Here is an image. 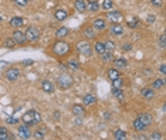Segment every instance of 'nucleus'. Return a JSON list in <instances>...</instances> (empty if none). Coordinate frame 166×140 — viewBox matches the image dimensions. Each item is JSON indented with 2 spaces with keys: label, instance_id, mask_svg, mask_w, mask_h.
<instances>
[{
  "label": "nucleus",
  "instance_id": "f3484780",
  "mask_svg": "<svg viewBox=\"0 0 166 140\" xmlns=\"http://www.w3.org/2000/svg\"><path fill=\"white\" fill-rule=\"evenodd\" d=\"M23 24H24V19L23 17H13L10 20V25L14 27V28H20Z\"/></svg>",
  "mask_w": 166,
  "mask_h": 140
},
{
  "label": "nucleus",
  "instance_id": "dca6fc26",
  "mask_svg": "<svg viewBox=\"0 0 166 140\" xmlns=\"http://www.w3.org/2000/svg\"><path fill=\"white\" fill-rule=\"evenodd\" d=\"M114 67L116 70H124V68H127L128 67L127 59H124V58H116L114 61Z\"/></svg>",
  "mask_w": 166,
  "mask_h": 140
},
{
  "label": "nucleus",
  "instance_id": "4468645a",
  "mask_svg": "<svg viewBox=\"0 0 166 140\" xmlns=\"http://www.w3.org/2000/svg\"><path fill=\"white\" fill-rule=\"evenodd\" d=\"M138 118H139L140 120H142V123H143V125H145L146 127L151 126V125H152V122H153V118L149 113H140Z\"/></svg>",
  "mask_w": 166,
  "mask_h": 140
},
{
  "label": "nucleus",
  "instance_id": "2f4dec72",
  "mask_svg": "<svg viewBox=\"0 0 166 140\" xmlns=\"http://www.w3.org/2000/svg\"><path fill=\"white\" fill-rule=\"evenodd\" d=\"M114 137L116 140H124V139H127V133H125L124 130H116L114 134Z\"/></svg>",
  "mask_w": 166,
  "mask_h": 140
},
{
  "label": "nucleus",
  "instance_id": "f257e3e1",
  "mask_svg": "<svg viewBox=\"0 0 166 140\" xmlns=\"http://www.w3.org/2000/svg\"><path fill=\"white\" fill-rule=\"evenodd\" d=\"M68 51H70V44L65 43V41L58 40V41H56V43L53 44V52H54L57 57H64L65 54H68Z\"/></svg>",
  "mask_w": 166,
  "mask_h": 140
},
{
  "label": "nucleus",
  "instance_id": "b1692460",
  "mask_svg": "<svg viewBox=\"0 0 166 140\" xmlns=\"http://www.w3.org/2000/svg\"><path fill=\"white\" fill-rule=\"evenodd\" d=\"M83 101H84V105H94V103L97 102V98L94 95H91V94H89V95L84 96Z\"/></svg>",
  "mask_w": 166,
  "mask_h": 140
},
{
  "label": "nucleus",
  "instance_id": "864d4df0",
  "mask_svg": "<svg viewBox=\"0 0 166 140\" xmlns=\"http://www.w3.org/2000/svg\"><path fill=\"white\" fill-rule=\"evenodd\" d=\"M0 21H1V17H0Z\"/></svg>",
  "mask_w": 166,
  "mask_h": 140
},
{
  "label": "nucleus",
  "instance_id": "0eeeda50",
  "mask_svg": "<svg viewBox=\"0 0 166 140\" xmlns=\"http://www.w3.org/2000/svg\"><path fill=\"white\" fill-rule=\"evenodd\" d=\"M92 28L95 30L97 33H101L107 28V21L104 19H95L92 21Z\"/></svg>",
  "mask_w": 166,
  "mask_h": 140
},
{
  "label": "nucleus",
  "instance_id": "6e6552de",
  "mask_svg": "<svg viewBox=\"0 0 166 140\" xmlns=\"http://www.w3.org/2000/svg\"><path fill=\"white\" fill-rule=\"evenodd\" d=\"M21 120H23V123L29 125V126H36V123H34V110L26 112L23 115V118H21Z\"/></svg>",
  "mask_w": 166,
  "mask_h": 140
},
{
  "label": "nucleus",
  "instance_id": "603ef678",
  "mask_svg": "<svg viewBox=\"0 0 166 140\" xmlns=\"http://www.w3.org/2000/svg\"><path fill=\"white\" fill-rule=\"evenodd\" d=\"M4 132H7V130L4 129V127H1V126H0V134H1V133H4Z\"/></svg>",
  "mask_w": 166,
  "mask_h": 140
},
{
  "label": "nucleus",
  "instance_id": "2eb2a0df",
  "mask_svg": "<svg viewBox=\"0 0 166 140\" xmlns=\"http://www.w3.org/2000/svg\"><path fill=\"white\" fill-rule=\"evenodd\" d=\"M72 113H74V116L83 118V116H85V108L83 105H74L72 106Z\"/></svg>",
  "mask_w": 166,
  "mask_h": 140
},
{
  "label": "nucleus",
  "instance_id": "4c0bfd02",
  "mask_svg": "<svg viewBox=\"0 0 166 140\" xmlns=\"http://www.w3.org/2000/svg\"><path fill=\"white\" fill-rule=\"evenodd\" d=\"M149 139L151 140H160L162 139V134H160L159 132H152V134L149 136Z\"/></svg>",
  "mask_w": 166,
  "mask_h": 140
},
{
  "label": "nucleus",
  "instance_id": "de8ad7c7",
  "mask_svg": "<svg viewBox=\"0 0 166 140\" xmlns=\"http://www.w3.org/2000/svg\"><path fill=\"white\" fill-rule=\"evenodd\" d=\"M159 71H160V72H162V74H163V75H165V74H166V65H165V64H162V65H160Z\"/></svg>",
  "mask_w": 166,
  "mask_h": 140
},
{
  "label": "nucleus",
  "instance_id": "3c124183",
  "mask_svg": "<svg viewBox=\"0 0 166 140\" xmlns=\"http://www.w3.org/2000/svg\"><path fill=\"white\" fill-rule=\"evenodd\" d=\"M148 21H149V23H153V21H155V16H149V17H148Z\"/></svg>",
  "mask_w": 166,
  "mask_h": 140
},
{
  "label": "nucleus",
  "instance_id": "412c9836",
  "mask_svg": "<svg viewBox=\"0 0 166 140\" xmlns=\"http://www.w3.org/2000/svg\"><path fill=\"white\" fill-rule=\"evenodd\" d=\"M132 125H134V129L136 130V132H142V130H146V126H145V125L142 123V120H140L139 118H136V119L134 120V123H132Z\"/></svg>",
  "mask_w": 166,
  "mask_h": 140
},
{
  "label": "nucleus",
  "instance_id": "f8f14e48",
  "mask_svg": "<svg viewBox=\"0 0 166 140\" xmlns=\"http://www.w3.org/2000/svg\"><path fill=\"white\" fill-rule=\"evenodd\" d=\"M140 95L143 96L145 99L151 101V99H153V96H155V89H152L151 86H145V88L140 91Z\"/></svg>",
  "mask_w": 166,
  "mask_h": 140
},
{
  "label": "nucleus",
  "instance_id": "c85d7f7f",
  "mask_svg": "<svg viewBox=\"0 0 166 140\" xmlns=\"http://www.w3.org/2000/svg\"><path fill=\"white\" fill-rule=\"evenodd\" d=\"M163 85H165L163 79H156V81H153L152 82V86H151V88L152 89H162L163 88Z\"/></svg>",
  "mask_w": 166,
  "mask_h": 140
},
{
  "label": "nucleus",
  "instance_id": "79ce46f5",
  "mask_svg": "<svg viewBox=\"0 0 166 140\" xmlns=\"http://www.w3.org/2000/svg\"><path fill=\"white\" fill-rule=\"evenodd\" d=\"M151 3H152V6H155V7H162V4H163L162 0H151Z\"/></svg>",
  "mask_w": 166,
  "mask_h": 140
},
{
  "label": "nucleus",
  "instance_id": "20e7f679",
  "mask_svg": "<svg viewBox=\"0 0 166 140\" xmlns=\"http://www.w3.org/2000/svg\"><path fill=\"white\" fill-rule=\"evenodd\" d=\"M72 76L68 75V74H60L57 78V83H58V86L61 89H68L72 86Z\"/></svg>",
  "mask_w": 166,
  "mask_h": 140
},
{
  "label": "nucleus",
  "instance_id": "cd10ccee",
  "mask_svg": "<svg viewBox=\"0 0 166 140\" xmlns=\"http://www.w3.org/2000/svg\"><path fill=\"white\" fill-rule=\"evenodd\" d=\"M67 67H68V68H71V70L77 71L78 68H80V62H78L77 59H70V61L67 62Z\"/></svg>",
  "mask_w": 166,
  "mask_h": 140
},
{
  "label": "nucleus",
  "instance_id": "49530a36",
  "mask_svg": "<svg viewBox=\"0 0 166 140\" xmlns=\"http://www.w3.org/2000/svg\"><path fill=\"white\" fill-rule=\"evenodd\" d=\"M124 50H125V51H131V50H132V44L127 43V44L124 45Z\"/></svg>",
  "mask_w": 166,
  "mask_h": 140
},
{
  "label": "nucleus",
  "instance_id": "a878e982",
  "mask_svg": "<svg viewBox=\"0 0 166 140\" xmlns=\"http://www.w3.org/2000/svg\"><path fill=\"white\" fill-rule=\"evenodd\" d=\"M68 31H70V30H68L67 27H61V28H58V30H57V33H56V37H57V38L65 37V36L68 34Z\"/></svg>",
  "mask_w": 166,
  "mask_h": 140
},
{
  "label": "nucleus",
  "instance_id": "f03ea898",
  "mask_svg": "<svg viewBox=\"0 0 166 140\" xmlns=\"http://www.w3.org/2000/svg\"><path fill=\"white\" fill-rule=\"evenodd\" d=\"M77 47V51L84 55V57H91V54H92V45L89 43V40H81V41H78L75 44Z\"/></svg>",
  "mask_w": 166,
  "mask_h": 140
},
{
  "label": "nucleus",
  "instance_id": "aec40b11",
  "mask_svg": "<svg viewBox=\"0 0 166 140\" xmlns=\"http://www.w3.org/2000/svg\"><path fill=\"white\" fill-rule=\"evenodd\" d=\"M41 88H43V91H44L45 94H51V92H54V85H53L50 81H43Z\"/></svg>",
  "mask_w": 166,
  "mask_h": 140
},
{
  "label": "nucleus",
  "instance_id": "7c9ffc66",
  "mask_svg": "<svg viewBox=\"0 0 166 140\" xmlns=\"http://www.w3.org/2000/svg\"><path fill=\"white\" fill-rule=\"evenodd\" d=\"M122 85H124V81H122L121 76L112 79V86H114V88H122Z\"/></svg>",
  "mask_w": 166,
  "mask_h": 140
},
{
  "label": "nucleus",
  "instance_id": "c756f323",
  "mask_svg": "<svg viewBox=\"0 0 166 140\" xmlns=\"http://www.w3.org/2000/svg\"><path fill=\"white\" fill-rule=\"evenodd\" d=\"M112 95L116 96L118 99H122V98H124V92H122V88H114V86H112Z\"/></svg>",
  "mask_w": 166,
  "mask_h": 140
},
{
  "label": "nucleus",
  "instance_id": "c03bdc74",
  "mask_svg": "<svg viewBox=\"0 0 166 140\" xmlns=\"http://www.w3.org/2000/svg\"><path fill=\"white\" fill-rule=\"evenodd\" d=\"M74 123H75L77 126H81V125H83V122H81V118L75 116V119H74Z\"/></svg>",
  "mask_w": 166,
  "mask_h": 140
},
{
  "label": "nucleus",
  "instance_id": "72a5a7b5",
  "mask_svg": "<svg viewBox=\"0 0 166 140\" xmlns=\"http://www.w3.org/2000/svg\"><path fill=\"white\" fill-rule=\"evenodd\" d=\"M104 44H105V50H107V51H114L115 50V43H114V41L108 40V41H105Z\"/></svg>",
  "mask_w": 166,
  "mask_h": 140
},
{
  "label": "nucleus",
  "instance_id": "473e14b6",
  "mask_svg": "<svg viewBox=\"0 0 166 140\" xmlns=\"http://www.w3.org/2000/svg\"><path fill=\"white\" fill-rule=\"evenodd\" d=\"M112 7H114L112 0H104V1H102V9H104V10H111Z\"/></svg>",
  "mask_w": 166,
  "mask_h": 140
},
{
  "label": "nucleus",
  "instance_id": "393cba45",
  "mask_svg": "<svg viewBox=\"0 0 166 140\" xmlns=\"http://www.w3.org/2000/svg\"><path fill=\"white\" fill-rule=\"evenodd\" d=\"M101 57H102V61H104V62H109V61H112V59H114L112 51H105Z\"/></svg>",
  "mask_w": 166,
  "mask_h": 140
},
{
  "label": "nucleus",
  "instance_id": "a211bd4d",
  "mask_svg": "<svg viewBox=\"0 0 166 140\" xmlns=\"http://www.w3.org/2000/svg\"><path fill=\"white\" fill-rule=\"evenodd\" d=\"M94 51H95L98 55H102L104 52H105V44L104 43H101V41H97L95 44H94Z\"/></svg>",
  "mask_w": 166,
  "mask_h": 140
},
{
  "label": "nucleus",
  "instance_id": "6ab92c4d",
  "mask_svg": "<svg viewBox=\"0 0 166 140\" xmlns=\"http://www.w3.org/2000/svg\"><path fill=\"white\" fill-rule=\"evenodd\" d=\"M85 7L88 9L89 12H98L99 10V3L97 0H89L88 4H85Z\"/></svg>",
  "mask_w": 166,
  "mask_h": 140
},
{
  "label": "nucleus",
  "instance_id": "7ed1b4c3",
  "mask_svg": "<svg viewBox=\"0 0 166 140\" xmlns=\"http://www.w3.org/2000/svg\"><path fill=\"white\" fill-rule=\"evenodd\" d=\"M26 34V40L30 41V43H36L38 38H40V28L36 25H30L27 27V30L24 31Z\"/></svg>",
  "mask_w": 166,
  "mask_h": 140
},
{
  "label": "nucleus",
  "instance_id": "4be33fe9",
  "mask_svg": "<svg viewBox=\"0 0 166 140\" xmlns=\"http://www.w3.org/2000/svg\"><path fill=\"white\" fill-rule=\"evenodd\" d=\"M85 0H75V3H74V6H75V10L80 13H84L87 10V7H85Z\"/></svg>",
  "mask_w": 166,
  "mask_h": 140
},
{
  "label": "nucleus",
  "instance_id": "423d86ee",
  "mask_svg": "<svg viewBox=\"0 0 166 140\" xmlns=\"http://www.w3.org/2000/svg\"><path fill=\"white\" fill-rule=\"evenodd\" d=\"M4 76H6L7 81L13 82V81H16V79L20 78V71L17 70V68H9V70L6 71V75Z\"/></svg>",
  "mask_w": 166,
  "mask_h": 140
},
{
  "label": "nucleus",
  "instance_id": "c9c22d12",
  "mask_svg": "<svg viewBox=\"0 0 166 140\" xmlns=\"http://www.w3.org/2000/svg\"><path fill=\"white\" fill-rule=\"evenodd\" d=\"M138 24H139V19H138V17H135V19H132L131 21H128V27H131V28L138 27Z\"/></svg>",
  "mask_w": 166,
  "mask_h": 140
},
{
  "label": "nucleus",
  "instance_id": "a19ab883",
  "mask_svg": "<svg viewBox=\"0 0 166 140\" xmlns=\"http://www.w3.org/2000/svg\"><path fill=\"white\" fill-rule=\"evenodd\" d=\"M34 137H36V139H38V140L44 139V133H43L41 130H36V132H34Z\"/></svg>",
  "mask_w": 166,
  "mask_h": 140
},
{
  "label": "nucleus",
  "instance_id": "9b49d317",
  "mask_svg": "<svg viewBox=\"0 0 166 140\" xmlns=\"http://www.w3.org/2000/svg\"><path fill=\"white\" fill-rule=\"evenodd\" d=\"M19 134L20 137H23V139H30L31 137V130H30V126L29 125H21L19 127Z\"/></svg>",
  "mask_w": 166,
  "mask_h": 140
},
{
  "label": "nucleus",
  "instance_id": "ea45409f",
  "mask_svg": "<svg viewBox=\"0 0 166 140\" xmlns=\"http://www.w3.org/2000/svg\"><path fill=\"white\" fill-rule=\"evenodd\" d=\"M40 122H41V115L38 113L37 110H34V123H36V125H38Z\"/></svg>",
  "mask_w": 166,
  "mask_h": 140
},
{
  "label": "nucleus",
  "instance_id": "09e8293b",
  "mask_svg": "<svg viewBox=\"0 0 166 140\" xmlns=\"http://www.w3.org/2000/svg\"><path fill=\"white\" fill-rule=\"evenodd\" d=\"M33 64H34L33 59H26V61H23V65H33Z\"/></svg>",
  "mask_w": 166,
  "mask_h": 140
},
{
  "label": "nucleus",
  "instance_id": "a18cd8bd",
  "mask_svg": "<svg viewBox=\"0 0 166 140\" xmlns=\"http://www.w3.org/2000/svg\"><path fill=\"white\" fill-rule=\"evenodd\" d=\"M7 123H9V125H14V123H17V119H14V118H7Z\"/></svg>",
  "mask_w": 166,
  "mask_h": 140
},
{
  "label": "nucleus",
  "instance_id": "1a4fd4ad",
  "mask_svg": "<svg viewBox=\"0 0 166 140\" xmlns=\"http://www.w3.org/2000/svg\"><path fill=\"white\" fill-rule=\"evenodd\" d=\"M107 17H108L111 21H114V23H119V21H122V20H124L122 13L118 12V10H111V12H108Z\"/></svg>",
  "mask_w": 166,
  "mask_h": 140
},
{
  "label": "nucleus",
  "instance_id": "ddd939ff",
  "mask_svg": "<svg viewBox=\"0 0 166 140\" xmlns=\"http://www.w3.org/2000/svg\"><path fill=\"white\" fill-rule=\"evenodd\" d=\"M83 33H84V36H85L87 40H94V38H97V31L92 27H84Z\"/></svg>",
  "mask_w": 166,
  "mask_h": 140
},
{
  "label": "nucleus",
  "instance_id": "8fccbe9b",
  "mask_svg": "<svg viewBox=\"0 0 166 140\" xmlns=\"http://www.w3.org/2000/svg\"><path fill=\"white\" fill-rule=\"evenodd\" d=\"M6 67H9V64H7V62H3V61H0V68H6Z\"/></svg>",
  "mask_w": 166,
  "mask_h": 140
},
{
  "label": "nucleus",
  "instance_id": "e433bc0d",
  "mask_svg": "<svg viewBox=\"0 0 166 140\" xmlns=\"http://www.w3.org/2000/svg\"><path fill=\"white\" fill-rule=\"evenodd\" d=\"M14 139V136H13L12 133H7V132H4V133L0 134V140H12Z\"/></svg>",
  "mask_w": 166,
  "mask_h": 140
},
{
  "label": "nucleus",
  "instance_id": "58836bf2",
  "mask_svg": "<svg viewBox=\"0 0 166 140\" xmlns=\"http://www.w3.org/2000/svg\"><path fill=\"white\" fill-rule=\"evenodd\" d=\"M159 45L162 47V48H165V45H166V36H165V34H160V37H159Z\"/></svg>",
  "mask_w": 166,
  "mask_h": 140
},
{
  "label": "nucleus",
  "instance_id": "39448f33",
  "mask_svg": "<svg viewBox=\"0 0 166 140\" xmlns=\"http://www.w3.org/2000/svg\"><path fill=\"white\" fill-rule=\"evenodd\" d=\"M13 40H14V43H16V44H24L26 41H27V40H26V34H24V31H21V30H20V28H17V30H16V31H13Z\"/></svg>",
  "mask_w": 166,
  "mask_h": 140
},
{
  "label": "nucleus",
  "instance_id": "bb28decb",
  "mask_svg": "<svg viewBox=\"0 0 166 140\" xmlns=\"http://www.w3.org/2000/svg\"><path fill=\"white\" fill-rule=\"evenodd\" d=\"M119 75V70H116V68H111V70L108 71V78L112 81V79H115V78H118Z\"/></svg>",
  "mask_w": 166,
  "mask_h": 140
},
{
  "label": "nucleus",
  "instance_id": "37998d69",
  "mask_svg": "<svg viewBox=\"0 0 166 140\" xmlns=\"http://www.w3.org/2000/svg\"><path fill=\"white\" fill-rule=\"evenodd\" d=\"M14 3H16V4H17V6H26V4H27V3H29V0H14Z\"/></svg>",
  "mask_w": 166,
  "mask_h": 140
},
{
  "label": "nucleus",
  "instance_id": "9d476101",
  "mask_svg": "<svg viewBox=\"0 0 166 140\" xmlns=\"http://www.w3.org/2000/svg\"><path fill=\"white\" fill-rule=\"evenodd\" d=\"M109 33L112 34V36H122L124 34V25L119 24V23H112L111 27H109Z\"/></svg>",
  "mask_w": 166,
  "mask_h": 140
},
{
  "label": "nucleus",
  "instance_id": "5701e85b",
  "mask_svg": "<svg viewBox=\"0 0 166 140\" xmlns=\"http://www.w3.org/2000/svg\"><path fill=\"white\" fill-rule=\"evenodd\" d=\"M56 19L58 20V21H63V20L67 19V16H68V13L65 12V10H63V9H58L57 12H56Z\"/></svg>",
  "mask_w": 166,
  "mask_h": 140
},
{
  "label": "nucleus",
  "instance_id": "f704fd0d",
  "mask_svg": "<svg viewBox=\"0 0 166 140\" xmlns=\"http://www.w3.org/2000/svg\"><path fill=\"white\" fill-rule=\"evenodd\" d=\"M14 45H16V43H14L13 38H6V40H4V47H6V48H13Z\"/></svg>",
  "mask_w": 166,
  "mask_h": 140
}]
</instances>
